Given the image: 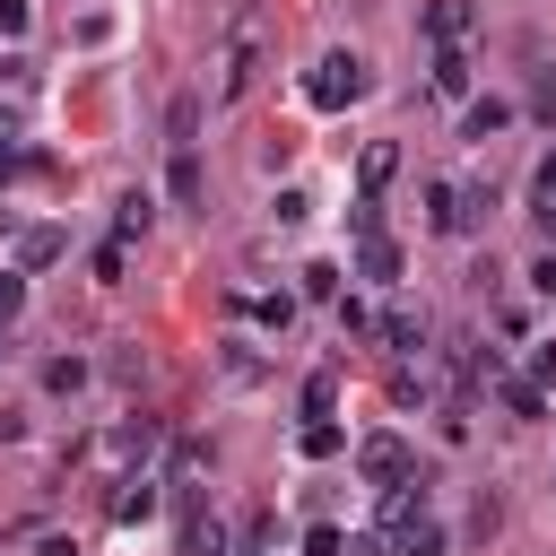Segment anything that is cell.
I'll return each mask as SVG.
<instances>
[{
  "label": "cell",
  "mask_w": 556,
  "mask_h": 556,
  "mask_svg": "<svg viewBox=\"0 0 556 556\" xmlns=\"http://www.w3.org/2000/svg\"><path fill=\"white\" fill-rule=\"evenodd\" d=\"M365 96H374L365 52H321V61L304 70V104H313V113H348V104H365Z\"/></svg>",
  "instance_id": "cell-1"
},
{
  "label": "cell",
  "mask_w": 556,
  "mask_h": 556,
  "mask_svg": "<svg viewBox=\"0 0 556 556\" xmlns=\"http://www.w3.org/2000/svg\"><path fill=\"white\" fill-rule=\"evenodd\" d=\"M252 70H261V17H243L226 35V61H217V104H243L252 96Z\"/></svg>",
  "instance_id": "cell-2"
},
{
  "label": "cell",
  "mask_w": 556,
  "mask_h": 556,
  "mask_svg": "<svg viewBox=\"0 0 556 556\" xmlns=\"http://www.w3.org/2000/svg\"><path fill=\"white\" fill-rule=\"evenodd\" d=\"M478 217H486V191H469V182H426V226H434V235H478Z\"/></svg>",
  "instance_id": "cell-3"
},
{
  "label": "cell",
  "mask_w": 556,
  "mask_h": 556,
  "mask_svg": "<svg viewBox=\"0 0 556 556\" xmlns=\"http://www.w3.org/2000/svg\"><path fill=\"white\" fill-rule=\"evenodd\" d=\"M156 434H165V426H156V417H148V408H130V417H113V434H104V443H96V452H104V460H113V469H122V478H130V469H139V460H148V452H156Z\"/></svg>",
  "instance_id": "cell-4"
},
{
  "label": "cell",
  "mask_w": 556,
  "mask_h": 556,
  "mask_svg": "<svg viewBox=\"0 0 556 556\" xmlns=\"http://www.w3.org/2000/svg\"><path fill=\"white\" fill-rule=\"evenodd\" d=\"M174 513H182V556H226V521L200 504V486H174Z\"/></svg>",
  "instance_id": "cell-5"
},
{
  "label": "cell",
  "mask_w": 556,
  "mask_h": 556,
  "mask_svg": "<svg viewBox=\"0 0 556 556\" xmlns=\"http://www.w3.org/2000/svg\"><path fill=\"white\" fill-rule=\"evenodd\" d=\"M356 469H365L374 486H400V478H417V452H408L400 434H365V443H356Z\"/></svg>",
  "instance_id": "cell-6"
},
{
  "label": "cell",
  "mask_w": 556,
  "mask_h": 556,
  "mask_svg": "<svg viewBox=\"0 0 556 556\" xmlns=\"http://www.w3.org/2000/svg\"><path fill=\"white\" fill-rule=\"evenodd\" d=\"M382 556H443V521H434V513H408V521H391Z\"/></svg>",
  "instance_id": "cell-7"
},
{
  "label": "cell",
  "mask_w": 556,
  "mask_h": 556,
  "mask_svg": "<svg viewBox=\"0 0 556 556\" xmlns=\"http://www.w3.org/2000/svg\"><path fill=\"white\" fill-rule=\"evenodd\" d=\"M374 339H382L391 356H417V348H426V313H408V304H391V313L374 321Z\"/></svg>",
  "instance_id": "cell-8"
},
{
  "label": "cell",
  "mask_w": 556,
  "mask_h": 556,
  "mask_svg": "<svg viewBox=\"0 0 556 556\" xmlns=\"http://www.w3.org/2000/svg\"><path fill=\"white\" fill-rule=\"evenodd\" d=\"M469 26H478L469 0H426V35H434V52H443V43H469Z\"/></svg>",
  "instance_id": "cell-9"
},
{
  "label": "cell",
  "mask_w": 556,
  "mask_h": 556,
  "mask_svg": "<svg viewBox=\"0 0 556 556\" xmlns=\"http://www.w3.org/2000/svg\"><path fill=\"white\" fill-rule=\"evenodd\" d=\"M530 226L539 235H556V148L539 156V174H530Z\"/></svg>",
  "instance_id": "cell-10"
},
{
  "label": "cell",
  "mask_w": 556,
  "mask_h": 556,
  "mask_svg": "<svg viewBox=\"0 0 556 556\" xmlns=\"http://www.w3.org/2000/svg\"><path fill=\"white\" fill-rule=\"evenodd\" d=\"M356 278H382V287H391V278H400V243H391V235H365V243H356Z\"/></svg>",
  "instance_id": "cell-11"
},
{
  "label": "cell",
  "mask_w": 556,
  "mask_h": 556,
  "mask_svg": "<svg viewBox=\"0 0 556 556\" xmlns=\"http://www.w3.org/2000/svg\"><path fill=\"white\" fill-rule=\"evenodd\" d=\"M148 513H156V478H139V469H130V478H122V495H113V521L130 530V521H148Z\"/></svg>",
  "instance_id": "cell-12"
},
{
  "label": "cell",
  "mask_w": 556,
  "mask_h": 556,
  "mask_svg": "<svg viewBox=\"0 0 556 556\" xmlns=\"http://www.w3.org/2000/svg\"><path fill=\"white\" fill-rule=\"evenodd\" d=\"M391 174H400V148H391V139H365V156H356V182H365V191H382Z\"/></svg>",
  "instance_id": "cell-13"
},
{
  "label": "cell",
  "mask_w": 556,
  "mask_h": 556,
  "mask_svg": "<svg viewBox=\"0 0 556 556\" xmlns=\"http://www.w3.org/2000/svg\"><path fill=\"white\" fill-rule=\"evenodd\" d=\"M504 122H513V104H504V96H469V113H460V130H469V139H486V130H504Z\"/></svg>",
  "instance_id": "cell-14"
},
{
  "label": "cell",
  "mask_w": 556,
  "mask_h": 556,
  "mask_svg": "<svg viewBox=\"0 0 556 556\" xmlns=\"http://www.w3.org/2000/svg\"><path fill=\"white\" fill-rule=\"evenodd\" d=\"M165 182H174V200H182V208H200V148H174Z\"/></svg>",
  "instance_id": "cell-15"
},
{
  "label": "cell",
  "mask_w": 556,
  "mask_h": 556,
  "mask_svg": "<svg viewBox=\"0 0 556 556\" xmlns=\"http://www.w3.org/2000/svg\"><path fill=\"white\" fill-rule=\"evenodd\" d=\"M434 87H443V96H469V52H460V43L434 52Z\"/></svg>",
  "instance_id": "cell-16"
},
{
  "label": "cell",
  "mask_w": 556,
  "mask_h": 556,
  "mask_svg": "<svg viewBox=\"0 0 556 556\" xmlns=\"http://www.w3.org/2000/svg\"><path fill=\"white\" fill-rule=\"evenodd\" d=\"M70 243H61V226H35L26 243H17V269H43V261H61Z\"/></svg>",
  "instance_id": "cell-17"
},
{
  "label": "cell",
  "mask_w": 556,
  "mask_h": 556,
  "mask_svg": "<svg viewBox=\"0 0 556 556\" xmlns=\"http://www.w3.org/2000/svg\"><path fill=\"white\" fill-rule=\"evenodd\" d=\"M339 443H348V434H339L330 417H304V434H295V452H304V460H330Z\"/></svg>",
  "instance_id": "cell-18"
},
{
  "label": "cell",
  "mask_w": 556,
  "mask_h": 556,
  "mask_svg": "<svg viewBox=\"0 0 556 556\" xmlns=\"http://www.w3.org/2000/svg\"><path fill=\"white\" fill-rule=\"evenodd\" d=\"M348 235H356V243L382 235V191H356V200H348Z\"/></svg>",
  "instance_id": "cell-19"
},
{
  "label": "cell",
  "mask_w": 556,
  "mask_h": 556,
  "mask_svg": "<svg viewBox=\"0 0 556 556\" xmlns=\"http://www.w3.org/2000/svg\"><path fill=\"white\" fill-rule=\"evenodd\" d=\"M504 408H513V417H547V391L521 382V374H504Z\"/></svg>",
  "instance_id": "cell-20"
},
{
  "label": "cell",
  "mask_w": 556,
  "mask_h": 556,
  "mask_svg": "<svg viewBox=\"0 0 556 556\" xmlns=\"http://www.w3.org/2000/svg\"><path fill=\"white\" fill-rule=\"evenodd\" d=\"M130 235H148V191H122V217H113V243H130Z\"/></svg>",
  "instance_id": "cell-21"
},
{
  "label": "cell",
  "mask_w": 556,
  "mask_h": 556,
  "mask_svg": "<svg viewBox=\"0 0 556 556\" xmlns=\"http://www.w3.org/2000/svg\"><path fill=\"white\" fill-rule=\"evenodd\" d=\"M78 382H87V365H78V356H52V365H43V391H61V400H70Z\"/></svg>",
  "instance_id": "cell-22"
},
{
  "label": "cell",
  "mask_w": 556,
  "mask_h": 556,
  "mask_svg": "<svg viewBox=\"0 0 556 556\" xmlns=\"http://www.w3.org/2000/svg\"><path fill=\"white\" fill-rule=\"evenodd\" d=\"M330 408H339V374H313L304 382V417H330Z\"/></svg>",
  "instance_id": "cell-23"
},
{
  "label": "cell",
  "mask_w": 556,
  "mask_h": 556,
  "mask_svg": "<svg viewBox=\"0 0 556 556\" xmlns=\"http://www.w3.org/2000/svg\"><path fill=\"white\" fill-rule=\"evenodd\" d=\"M521 382H539V391L556 382V339H530V374H521Z\"/></svg>",
  "instance_id": "cell-24"
},
{
  "label": "cell",
  "mask_w": 556,
  "mask_h": 556,
  "mask_svg": "<svg viewBox=\"0 0 556 556\" xmlns=\"http://www.w3.org/2000/svg\"><path fill=\"white\" fill-rule=\"evenodd\" d=\"M26 313V269H0V321Z\"/></svg>",
  "instance_id": "cell-25"
},
{
  "label": "cell",
  "mask_w": 556,
  "mask_h": 556,
  "mask_svg": "<svg viewBox=\"0 0 556 556\" xmlns=\"http://www.w3.org/2000/svg\"><path fill=\"white\" fill-rule=\"evenodd\" d=\"M122 261H130V243H96V278L104 287H122Z\"/></svg>",
  "instance_id": "cell-26"
},
{
  "label": "cell",
  "mask_w": 556,
  "mask_h": 556,
  "mask_svg": "<svg viewBox=\"0 0 556 556\" xmlns=\"http://www.w3.org/2000/svg\"><path fill=\"white\" fill-rule=\"evenodd\" d=\"M339 539H348L339 521H313V530H304V556H339Z\"/></svg>",
  "instance_id": "cell-27"
},
{
  "label": "cell",
  "mask_w": 556,
  "mask_h": 556,
  "mask_svg": "<svg viewBox=\"0 0 556 556\" xmlns=\"http://www.w3.org/2000/svg\"><path fill=\"white\" fill-rule=\"evenodd\" d=\"M252 313H261V321H269V330H287V321H295V295H261V304H252Z\"/></svg>",
  "instance_id": "cell-28"
},
{
  "label": "cell",
  "mask_w": 556,
  "mask_h": 556,
  "mask_svg": "<svg viewBox=\"0 0 556 556\" xmlns=\"http://www.w3.org/2000/svg\"><path fill=\"white\" fill-rule=\"evenodd\" d=\"M339 330H348V339H365V330H374V313H365L356 295H339Z\"/></svg>",
  "instance_id": "cell-29"
},
{
  "label": "cell",
  "mask_w": 556,
  "mask_h": 556,
  "mask_svg": "<svg viewBox=\"0 0 556 556\" xmlns=\"http://www.w3.org/2000/svg\"><path fill=\"white\" fill-rule=\"evenodd\" d=\"M26 17H35V9H26V0H0V35H9V43H17V35H26Z\"/></svg>",
  "instance_id": "cell-30"
},
{
  "label": "cell",
  "mask_w": 556,
  "mask_h": 556,
  "mask_svg": "<svg viewBox=\"0 0 556 556\" xmlns=\"http://www.w3.org/2000/svg\"><path fill=\"white\" fill-rule=\"evenodd\" d=\"M530 104H539V113H547V122H556V70H547V78H539V96H530Z\"/></svg>",
  "instance_id": "cell-31"
},
{
  "label": "cell",
  "mask_w": 556,
  "mask_h": 556,
  "mask_svg": "<svg viewBox=\"0 0 556 556\" xmlns=\"http://www.w3.org/2000/svg\"><path fill=\"white\" fill-rule=\"evenodd\" d=\"M235 556H261V539H243V547H235Z\"/></svg>",
  "instance_id": "cell-32"
},
{
  "label": "cell",
  "mask_w": 556,
  "mask_h": 556,
  "mask_svg": "<svg viewBox=\"0 0 556 556\" xmlns=\"http://www.w3.org/2000/svg\"><path fill=\"white\" fill-rule=\"evenodd\" d=\"M0 356H9V348H0Z\"/></svg>",
  "instance_id": "cell-33"
}]
</instances>
